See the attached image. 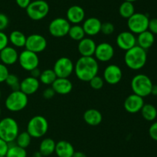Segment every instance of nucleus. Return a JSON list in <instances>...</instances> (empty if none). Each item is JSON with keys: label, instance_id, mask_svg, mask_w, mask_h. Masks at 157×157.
<instances>
[{"label": "nucleus", "instance_id": "obj_1", "mask_svg": "<svg viewBox=\"0 0 157 157\" xmlns=\"http://www.w3.org/2000/svg\"><path fill=\"white\" fill-rule=\"evenodd\" d=\"M99 72V64L94 56H81L75 64L74 72L79 80L90 82Z\"/></svg>", "mask_w": 157, "mask_h": 157}, {"label": "nucleus", "instance_id": "obj_2", "mask_svg": "<svg viewBox=\"0 0 157 157\" xmlns=\"http://www.w3.org/2000/svg\"><path fill=\"white\" fill-rule=\"evenodd\" d=\"M124 62L129 69L132 70H140L145 66L147 61V50L139 46H135L126 51L124 55Z\"/></svg>", "mask_w": 157, "mask_h": 157}, {"label": "nucleus", "instance_id": "obj_3", "mask_svg": "<svg viewBox=\"0 0 157 157\" xmlns=\"http://www.w3.org/2000/svg\"><path fill=\"white\" fill-rule=\"evenodd\" d=\"M19 133V127L15 119L12 117H5L0 120V139L7 143L15 141Z\"/></svg>", "mask_w": 157, "mask_h": 157}, {"label": "nucleus", "instance_id": "obj_4", "mask_svg": "<svg viewBox=\"0 0 157 157\" xmlns=\"http://www.w3.org/2000/svg\"><path fill=\"white\" fill-rule=\"evenodd\" d=\"M153 85L151 78L148 75L142 73L134 75L130 83V86L133 93L143 98L151 95Z\"/></svg>", "mask_w": 157, "mask_h": 157}, {"label": "nucleus", "instance_id": "obj_5", "mask_svg": "<svg viewBox=\"0 0 157 157\" xmlns=\"http://www.w3.org/2000/svg\"><path fill=\"white\" fill-rule=\"evenodd\" d=\"M29 103V97L21 90L12 91L5 101L6 109L10 112H16L23 110Z\"/></svg>", "mask_w": 157, "mask_h": 157}, {"label": "nucleus", "instance_id": "obj_6", "mask_svg": "<svg viewBox=\"0 0 157 157\" xmlns=\"http://www.w3.org/2000/svg\"><path fill=\"white\" fill-rule=\"evenodd\" d=\"M48 130V122L45 117L37 115L31 118L27 124V132L32 138L44 136Z\"/></svg>", "mask_w": 157, "mask_h": 157}, {"label": "nucleus", "instance_id": "obj_7", "mask_svg": "<svg viewBox=\"0 0 157 157\" xmlns=\"http://www.w3.org/2000/svg\"><path fill=\"white\" fill-rule=\"evenodd\" d=\"M25 10L29 18L34 21H40L47 16L50 7L48 3L44 0H35L31 2Z\"/></svg>", "mask_w": 157, "mask_h": 157}, {"label": "nucleus", "instance_id": "obj_8", "mask_svg": "<svg viewBox=\"0 0 157 157\" xmlns=\"http://www.w3.org/2000/svg\"><path fill=\"white\" fill-rule=\"evenodd\" d=\"M150 18L148 15L141 12H135L127 19V27L129 31L135 35L148 30Z\"/></svg>", "mask_w": 157, "mask_h": 157}, {"label": "nucleus", "instance_id": "obj_9", "mask_svg": "<svg viewBox=\"0 0 157 157\" xmlns=\"http://www.w3.org/2000/svg\"><path fill=\"white\" fill-rule=\"evenodd\" d=\"M71 23L66 18L58 17L52 20L48 26V31L51 35L55 38H62L67 35L71 27Z\"/></svg>", "mask_w": 157, "mask_h": 157}, {"label": "nucleus", "instance_id": "obj_10", "mask_svg": "<svg viewBox=\"0 0 157 157\" xmlns=\"http://www.w3.org/2000/svg\"><path fill=\"white\" fill-rule=\"evenodd\" d=\"M75 64L68 57H60L55 61L53 66L54 72L58 78H68L74 72Z\"/></svg>", "mask_w": 157, "mask_h": 157}, {"label": "nucleus", "instance_id": "obj_11", "mask_svg": "<svg viewBox=\"0 0 157 157\" xmlns=\"http://www.w3.org/2000/svg\"><path fill=\"white\" fill-rule=\"evenodd\" d=\"M18 62L24 70L31 72L32 69L38 67L39 57L37 53L25 49L18 54Z\"/></svg>", "mask_w": 157, "mask_h": 157}, {"label": "nucleus", "instance_id": "obj_12", "mask_svg": "<svg viewBox=\"0 0 157 157\" xmlns=\"http://www.w3.org/2000/svg\"><path fill=\"white\" fill-rule=\"evenodd\" d=\"M48 46L46 38L40 34H32L26 38L25 48L27 50L33 52L35 53H40L45 50Z\"/></svg>", "mask_w": 157, "mask_h": 157}, {"label": "nucleus", "instance_id": "obj_13", "mask_svg": "<svg viewBox=\"0 0 157 157\" xmlns=\"http://www.w3.org/2000/svg\"><path fill=\"white\" fill-rule=\"evenodd\" d=\"M114 48L108 42H101L97 45L94 57L101 62H107L114 55Z\"/></svg>", "mask_w": 157, "mask_h": 157}, {"label": "nucleus", "instance_id": "obj_14", "mask_svg": "<svg viewBox=\"0 0 157 157\" xmlns=\"http://www.w3.org/2000/svg\"><path fill=\"white\" fill-rule=\"evenodd\" d=\"M123 72L119 66L115 64L108 65L104 70L103 78L109 85H116L121 81Z\"/></svg>", "mask_w": 157, "mask_h": 157}, {"label": "nucleus", "instance_id": "obj_15", "mask_svg": "<svg viewBox=\"0 0 157 157\" xmlns=\"http://www.w3.org/2000/svg\"><path fill=\"white\" fill-rule=\"evenodd\" d=\"M117 46L124 51H127L136 46V37L130 31H124L119 33L116 38Z\"/></svg>", "mask_w": 157, "mask_h": 157}, {"label": "nucleus", "instance_id": "obj_16", "mask_svg": "<svg viewBox=\"0 0 157 157\" xmlns=\"http://www.w3.org/2000/svg\"><path fill=\"white\" fill-rule=\"evenodd\" d=\"M144 103V99L143 97L136 95V94H130L124 100V107L127 112L131 114L137 113L140 112Z\"/></svg>", "mask_w": 157, "mask_h": 157}, {"label": "nucleus", "instance_id": "obj_17", "mask_svg": "<svg viewBox=\"0 0 157 157\" xmlns=\"http://www.w3.org/2000/svg\"><path fill=\"white\" fill-rule=\"evenodd\" d=\"M66 18L71 24H80L85 19V11L81 6L74 5L69 7L67 10Z\"/></svg>", "mask_w": 157, "mask_h": 157}, {"label": "nucleus", "instance_id": "obj_18", "mask_svg": "<svg viewBox=\"0 0 157 157\" xmlns=\"http://www.w3.org/2000/svg\"><path fill=\"white\" fill-rule=\"evenodd\" d=\"M102 22L99 18L96 17H89L84 20L82 27L84 29L85 35L88 36H94L101 32Z\"/></svg>", "mask_w": 157, "mask_h": 157}, {"label": "nucleus", "instance_id": "obj_19", "mask_svg": "<svg viewBox=\"0 0 157 157\" xmlns=\"http://www.w3.org/2000/svg\"><path fill=\"white\" fill-rule=\"evenodd\" d=\"M97 44L90 37H84L78 42V50L81 56H94Z\"/></svg>", "mask_w": 157, "mask_h": 157}, {"label": "nucleus", "instance_id": "obj_20", "mask_svg": "<svg viewBox=\"0 0 157 157\" xmlns=\"http://www.w3.org/2000/svg\"><path fill=\"white\" fill-rule=\"evenodd\" d=\"M40 81L38 78L32 76H28L20 82V90L27 95H32L38 90Z\"/></svg>", "mask_w": 157, "mask_h": 157}, {"label": "nucleus", "instance_id": "obj_21", "mask_svg": "<svg viewBox=\"0 0 157 157\" xmlns=\"http://www.w3.org/2000/svg\"><path fill=\"white\" fill-rule=\"evenodd\" d=\"M51 86L55 93L60 95H67L73 89V84L68 78H57Z\"/></svg>", "mask_w": 157, "mask_h": 157}, {"label": "nucleus", "instance_id": "obj_22", "mask_svg": "<svg viewBox=\"0 0 157 157\" xmlns=\"http://www.w3.org/2000/svg\"><path fill=\"white\" fill-rule=\"evenodd\" d=\"M18 52L16 49L12 46H9L0 51V60L1 62L6 66H12L18 62Z\"/></svg>", "mask_w": 157, "mask_h": 157}, {"label": "nucleus", "instance_id": "obj_23", "mask_svg": "<svg viewBox=\"0 0 157 157\" xmlns=\"http://www.w3.org/2000/svg\"><path fill=\"white\" fill-rule=\"evenodd\" d=\"M75 152L73 145L66 140H60L56 143L55 152L58 157H72Z\"/></svg>", "mask_w": 157, "mask_h": 157}, {"label": "nucleus", "instance_id": "obj_24", "mask_svg": "<svg viewBox=\"0 0 157 157\" xmlns=\"http://www.w3.org/2000/svg\"><path fill=\"white\" fill-rule=\"evenodd\" d=\"M84 122L87 125L96 126L101 124L103 120V115L99 110L96 109H89L84 112L83 115Z\"/></svg>", "mask_w": 157, "mask_h": 157}, {"label": "nucleus", "instance_id": "obj_25", "mask_svg": "<svg viewBox=\"0 0 157 157\" xmlns=\"http://www.w3.org/2000/svg\"><path fill=\"white\" fill-rule=\"evenodd\" d=\"M155 42V35L149 30L144 31L138 34L136 37V45L147 50L153 46Z\"/></svg>", "mask_w": 157, "mask_h": 157}, {"label": "nucleus", "instance_id": "obj_26", "mask_svg": "<svg viewBox=\"0 0 157 157\" xmlns=\"http://www.w3.org/2000/svg\"><path fill=\"white\" fill-rule=\"evenodd\" d=\"M26 38L27 36H25V35L19 30L12 31L9 35V42H11V44L15 48L25 47Z\"/></svg>", "mask_w": 157, "mask_h": 157}, {"label": "nucleus", "instance_id": "obj_27", "mask_svg": "<svg viewBox=\"0 0 157 157\" xmlns=\"http://www.w3.org/2000/svg\"><path fill=\"white\" fill-rule=\"evenodd\" d=\"M56 143L52 138H45L41 140L39 145V152L43 156H49L55 152Z\"/></svg>", "mask_w": 157, "mask_h": 157}, {"label": "nucleus", "instance_id": "obj_28", "mask_svg": "<svg viewBox=\"0 0 157 157\" xmlns=\"http://www.w3.org/2000/svg\"><path fill=\"white\" fill-rule=\"evenodd\" d=\"M143 118L148 122L154 121L157 117V109L153 105L147 103L144 104L140 110Z\"/></svg>", "mask_w": 157, "mask_h": 157}, {"label": "nucleus", "instance_id": "obj_29", "mask_svg": "<svg viewBox=\"0 0 157 157\" xmlns=\"http://www.w3.org/2000/svg\"><path fill=\"white\" fill-rule=\"evenodd\" d=\"M135 13V7L133 2L124 1L119 7V14L122 18L128 19Z\"/></svg>", "mask_w": 157, "mask_h": 157}, {"label": "nucleus", "instance_id": "obj_30", "mask_svg": "<svg viewBox=\"0 0 157 157\" xmlns=\"http://www.w3.org/2000/svg\"><path fill=\"white\" fill-rule=\"evenodd\" d=\"M67 35H68L71 39L77 42H79L81 41L82 38H84L86 35L82 26H81V25L79 24H76L71 26Z\"/></svg>", "mask_w": 157, "mask_h": 157}, {"label": "nucleus", "instance_id": "obj_31", "mask_svg": "<svg viewBox=\"0 0 157 157\" xmlns=\"http://www.w3.org/2000/svg\"><path fill=\"white\" fill-rule=\"evenodd\" d=\"M58 78L52 69H48L42 71L41 73V75L39 77V81L42 84L45 86H52V83L55 82V80Z\"/></svg>", "mask_w": 157, "mask_h": 157}, {"label": "nucleus", "instance_id": "obj_32", "mask_svg": "<svg viewBox=\"0 0 157 157\" xmlns=\"http://www.w3.org/2000/svg\"><path fill=\"white\" fill-rule=\"evenodd\" d=\"M6 157H27L26 149L18 146V145H9L6 152Z\"/></svg>", "mask_w": 157, "mask_h": 157}, {"label": "nucleus", "instance_id": "obj_33", "mask_svg": "<svg viewBox=\"0 0 157 157\" xmlns=\"http://www.w3.org/2000/svg\"><path fill=\"white\" fill-rule=\"evenodd\" d=\"M32 137L29 135L27 131L19 132L16 139H15L16 145H18L20 147L26 149V148L30 146L31 142H32Z\"/></svg>", "mask_w": 157, "mask_h": 157}, {"label": "nucleus", "instance_id": "obj_34", "mask_svg": "<svg viewBox=\"0 0 157 157\" xmlns=\"http://www.w3.org/2000/svg\"><path fill=\"white\" fill-rule=\"evenodd\" d=\"M5 83L12 89V91L20 90V82L18 77L15 74L9 73Z\"/></svg>", "mask_w": 157, "mask_h": 157}, {"label": "nucleus", "instance_id": "obj_35", "mask_svg": "<svg viewBox=\"0 0 157 157\" xmlns=\"http://www.w3.org/2000/svg\"><path fill=\"white\" fill-rule=\"evenodd\" d=\"M89 83H90V86L92 89H95V90H99V89H102L103 86H104V80L102 77L97 75L96 76H94L90 80Z\"/></svg>", "mask_w": 157, "mask_h": 157}, {"label": "nucleus", "instance_id": "obj_36", "mask_svg": "<svg viewBox=\"0 0 157 157\" xmlns=\"http://www.w3.org/2000/svg\"><path fill=\"white\" fill-rule=\"evenodd\" d=\"M115 30L114 25L110 22H105L101 25V32H102L105 35H110L113 33Z\"/></svg>", "mask_w": 157, "mask_h": 157}, {"label": "nucleus", "instance_id": "obj_37", "mask_svg": "<svg viewBox=\"0 0 157 157\" xmlns=\"http://www.w3.org/2000/svg\"><path fill=\"white\" fill-rule=\"evenodd\" d=\"M9 71L7 66L0 62V83H5L6 78L9 75Z\"/></svg>", "mask_w": 157, "mask_h": 157}, {"label": "nucleus", "instance_id": "obj_38", "mask_svg": "<svg viewBox=\"0 0 157 157\" xmlns=\"http://www.w3.org/2000/svg\"><path fill=\"white\" fill-rule=\"evenodd\" d=\"M9 42V36L3 31H0V51L7 47Z\"/></svg>", "mask_w": 157, "mask_h": 157}, {"label": "nucleus", "instance_id": "obj_39", "mask_svg": "<svg viewBox=\"0 0 157 157\" xmlns=\"http://www.w3.org/2000/svg\"><path fill=\"white\" fill-rule=\"evenodd\" d=\"M9 22L7 15L4 13H0V31H4L9 26Z\"/></svg>", "mask_w": 157, "mask_h": 157}, {"label": "nucleus", "instance_id": "obj_40", "mask_svg": "<svg viewBox=\"0 0 157 157\" xmlns=\"http://www.w3.org/2000/svg\"><path fill=\"white\" fill-rule=\"evenodd\" d=\"M149 135L152 139L157 142V121L151 124L149 128Z\"/></svg>", "mask_w": 157, "mask_h": 157}, {"label": "nucleus", "instance_id": "obj_41", "mask_svg": "<svg viewBox=\"0 0 157 157\" xmlns=\"http://www.w3.org/2000/svg\"><path fill=\"white\" fill-rule=\"evenodd\" d=\"M148 30L151 32L153 35H157V18H153L150 19Z\"/></svg>", "mask_w": 157, "mask_h": 157}, {"label": "nucleus", "instance_id": "obj_42", "mask_svg": "<svg viewBox=\"0 0 157 157\" xmlns=\"http://www.w3.org/2000/svg\"><path fill=\"white\" fill-rule=\"evenodd\" d=\"M55 92L54 91V89H52V86L51 87H48L43 91V97H44L45 99H51L53 98L55 95Z\"/></svg>", "mask_w": 157, "mask_h": 157}, {"label": "nucleus", "instance_id": "obj_43", "mask_svg": "<svg viewBox=\"0 0 157 157\" xmlns=\"http://www.w3.org/2000/svg\"><path fill=\"white\" fill-rule=\"evenodd\" d=\"M8 149H9V143L0 139V157L6 155Z\"/></svg>", "mask_w": 157, "mask_h": 157}, {"label": "nucleus", "instance_id": "obj_44", "mask_svg": "<svg viewBox=\"0 0 157 157\" xmlns=\"http://www.w3.org/2000/svg\"><path fill=\"white\" fill-rule=\"evenodd\" d=\"M31 2H32V0H15V2H16L17 6L21 8V9H25L29 6Z\"/></svg>", "mask_w": 157, "mask_h": 157}, {"label": "nucleus", "instance_id": "obj_45", "mask_svg": "<svg viewBox=\"0 0 157 157\" xmlns=\"http://www.w3.org/2000/svg\"><path fill=\"white\" fill-rule=\"evenodd\" d=\"M30 72H31V76L34 77V78H39L40 75H41V70L38 69V67L32 69Z\"/></svg>", "mask_w": 157, "mask_h": 157}, {"label": "nucleus", "instance_id": "obj_46", "mask_svg": "<svg viewBox=\"0 0 157 157\" xmlns=\"http://www.w3.org/2000/svg\"><path fill=\"white\" fill-rule=\"evenodd\" d=\"M72 157H87V155H86L85 153H84L83 152H81V151H77V152L75 151L74 152Z\"/></svg>", "mask_w": 157, "mask_h": 157}, {"label": "nucleus", "instance_id": "obj_47", "mask_svg": "<svg viewBox=\"0 0 157 157\" xmlns=\"http://www.w3.org/2000/svg\"><path fill=\"white\" fill-rule=\"evenodd\" d=\"M151 95H157V85H153L151 89Z\"/></svg>", "mask_w": 157, "mask_h": 157}, {"label": "nucleus", "instance_id": "obj_48", "mask_svg": "<svg viewBox=\"0 0 157 157\" xmlns=\"http://www.w3.org/2000/svg\"><path fill=\"white\" fill-rule=\"evenodd\" d=\"M32 157H43V155L39 151H37V152H35L32 154Z\"/></svg>", "mask_w": 157, "mask_h": 157}, {"label": "nucleus", "instance_id": "obj_49", "mask_svg": "<svg viewBox=\"0 0 157 157\" xmlns=\"http://www.w3.org/2000/svg\"><path fill=\"white\" fill-rule=\"evenodd\" d=\"M124 1H127V2H134L137 1V0H124Z\"/></svg>", "mask_w": 157, "mask_h": 157}, {"label": "nucleus", "instance_id": "obj_50", "mask_svg": "<svg viewBox=\"0 0 157 157\" xmlns=\"http://www.w3.org/2000/svg\"><path fill=\"white\" fill-rule=\"evenodd\" d=\"M2 97V92H1V90H0V99H1Z\"/></svg>", "mask_w": 157, "mask_h": 157}, {"label": "nucleus", "instance_id": "obj_51", "mask_svg": "<svg viewBox=\"0 0 157 157\" xmlns=\"http://www.w3.org/2000/svg\"><path fill=\"white\" fill-rule=\"evenodd\" d=\"M1 113H2V110H1V108H0V115H1Z\"/></svg>", "mask_w": 157, "mask_h": 157}, {"label": "nucleus", "instance_id": "obj_52", "mask_svg": "<svg viewBox=\"0 0 157 157\" xmlns=\"http://www.w3.org/2000/svg\"><path fill=\"white\" fill-rule=\"evenodd\" d=\"M1 157H6V155H4V156H1Z\"/></svg>", "mask_w": 157, "mask_h": 157}]
</instances>
